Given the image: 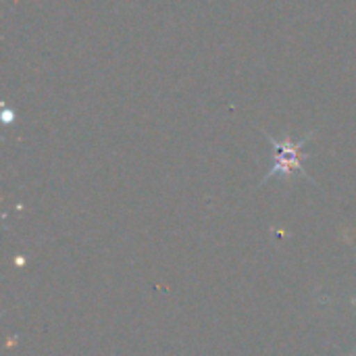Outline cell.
Here are the masks:
<instances>
[{
    "label": "cell",
    "instance_id": "obj_1",
    "mask_svg": "<svg viewBox=\"0 0 356 356\" xmlns=\"http://www.w3.org/2000/svg\"><path fill=\"white\" fill-rule=\"evenodd\" d=\"M265 138L271 142L273 154H275V156H273V167L267 171V175L263 177L261 186L267 184V181L273 179V177H286V179H290L294 173H300L302 177L311 179V177L307 175L305 167H302L305 159H309V154L305 152V146H307V142L313 138L311 134L305 136V138H300V140H292V136H288V134H286L282 140H277V138H273V136H269V134H265ZM311 181H313V179H311Z\"/></svg>",
    "mask_w": 356,
    "mask_h": 356
},
{
    "label": "cell",
    "instance_id": "obj_2",
    "mask_svg": "<svg viewBox=\"0 0 356 356\" xmlns=\"http://www.w3.org/2000/svg\"><path fill=\"white\" fill-rule=\"evenodd\" d=\"M356 355V348H355V350H353V353H350V355H348V356H355Z\"/></svg>",
    "mask_w": 356,
    "mask_h": 356
}]
</instances>
